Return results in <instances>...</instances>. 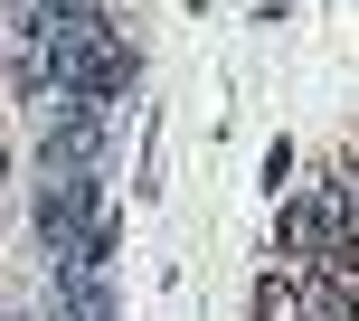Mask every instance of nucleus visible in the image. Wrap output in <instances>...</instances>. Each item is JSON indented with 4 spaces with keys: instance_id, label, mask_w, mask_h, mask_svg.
I'll list each match as a JSON object with an SVG mask.
<instances>
[{
    "instance_id": "obj_3",
    "label": "nucleus",
    "mask_w": 359,
    "mask_h": 321,
    "mask_svg": "<svg viewBox=\"0 0 359 321\" xmlns=\"http://www.w3.org/2000/svg\"><path fill=\"white\" fill-rule=\"evenodd\" d=\"M38 151H48V170H95L104 160V104H57L48 114V132H38Z\"/></svg>"
},
{
    "instance_id": "obj_4",
    "label": "nucleus",
    "mask_w": 359,
    "mask_h": 321,
    "mask_svg": "<svg viewBox=\"0 0 359 321\" xmlns=\"http://www.w3.org/2000/svg\"><path fill=\"white\" fill-rule=\"evenodd\" d=\"M255 321H303V274L274 265L265 284H255Z\"/></svg>"
},
{
    "instance_id": "obj_1",
    "label": "nucleus",
    "mask_w": 359,
    "mask_h": 321,
    "mask_svg": "<svg viewBox=\"0 0 359 321\" xmlns=\"http://www.w3.org/2000/svg\"><path fill=\"white\" fill-rule=\"evenodd\" d=\"M38 67H48L76 104H104V95H123L133 76H142V67H133V48L114 38V19H104V29H76V38H48Z\"/></svg>"
},
{
    "instance_id": "obj_5",
    "label": "nucleus",
    "mask_w": 359,
    "mask_h": 321,
    "mask_svg": "<svg viewBox=\"0 0 359 321\" xmlns=\"http://www.w3.org/2000/svg\"><path fill=\"white\" fill-rule=\"evenodd\" d=\"M265 189H274V198L293 189V142H274V151H265Z\"/></svg>"
},
{
    "instance_id": "obj_2",
    "label": "nucleus",
    "mask_w": 359,
    "mask_h": 321,
    "mask_svg": "<svg viewBox=\"0 0 359 321\" xmlns=\"http://www.w3.org/2000/svg\"><path fill=\"white\" fill-rule=\"evenodd\" d=\"M95 198H104V179H95V170H57L48 198H38V236H48L57 255H76V246H86V227L104 217Z\"/></svg>"
}]
</instances>
